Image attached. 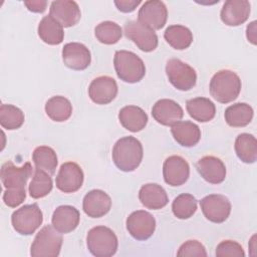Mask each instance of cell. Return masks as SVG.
I'll return each mask as SVG.
<instances>
[{"instance_id": "cell-24", "label": "cell", "mask_w": 257, "mask_h": 257, "mask_svg": "<svg viewBox=\"0 0 257 257\" xmlns=\"http://www.w3.org/2000/svg\"><path fill=\"white\" fill-rule=\"evenodd\" d=\"M171 133L175 141L182 147L196 146L201 139L200 127L190 120H180L171 126Z\"/></svg>"}, {"instance_id": "cell-41", "label": "cell", "mask_w": 257, "mask_h": 257, "mask_svg": "<svg viewBox=\"0 0 257 257\" xmlns=\"http://www.w3.org/2000/svg\"><path fill=\"white\" fill-rule=\"evenodd\" d=\"M24 5L27 7V9L31 12L35 13H42L45 11L46 6H47V1H25Z\"/></svg>"}, {"instance_id": "cell-27", "label": "cell", "mask_w": 257, "mask_h": 257, "mask_svg": "<svg viewBox=\"0 0 257 257\" xmlns=\"http://www.w3.org/2000/svg\"><path fill=\"white\" fill-rule=\"evenodd\" d=\"M37 32L40 39L49 45H58L64 38L63 27L50 15H46L41 19Z\"/></svg>"}, {"instance_id": "cell-21", "label": "cell", "mask_w": 257, "mask_h": 257, "mask_svg": "<svg viewBox=\"0 0 257 257\" xmlns=\"http://www.w3.org/2000/svg\"><path fill=\"white\" fill-rule=\"evenodd\" d=\"M196 169L201 177L210 184H221L226 178V167L224 163L214 156L201 158L196 164Z\"/></svg>"}, {"instance_id": "cell-15", "label": "cell", "mask_w": 257, "mask_h": 257, "mask_svg": "<svg viewBox=\"0 0 257 257\" xmlns=\"http://www.w3.org/2000/svg\"><path fill=\"white\" fill-rule=\"evenodd\" d=\"M49 15L62 27H71L78 23L81 17V12L75 1L57 0L51 2Z\"/></svg>"}, {"instance_id": "cell-34", "label": "cell", "mask_w": 257, "mask_h": 257, "mask_svg": "<svg viewBox=\"0 0 257 257\" xmlns=\"http://www.w3.org/2000/svg\"><path fill=\"white\" fill-rule=\"evenodd\" d=\"M94 35L100 43L111 45L118 42L121 38L122 29L113 21H103L95 26Z\"/></svg>"}, {"instance_id": "cell-20", "label": "cell", "mask_w": 257, "mask_h": 257, "mask_svg": "<svg viewBox=\"0 0 257 257\" xmlns=\"http://www.w3.org/2000/svg\"><path fill=\"white\" fill-rule=\"evenodd\" d=\"M111 208L110 197L102 190L89 191L83 198L82 209L90 218H100L107 214Z\"/></svg>"}, {"instance_id": "cell-1", "label": "cell", "mask_w": 257, "mask_h": 257, "mask_svg": "<svg viewBox=\"0 0 257 257\" xmlns=\"http://www.w3.org/2000/svg\"><path fill=\"white\" fill-rule=\"evenodd\" d=\"M144 150L135 137H123L116 141L112 149V161L122 172H133L142 163Z\"/></svg>"}, {"instance_id": "cell-13", "label": "cell", "mask_w": 257, "mask_h": 257, "mask_svg": "<svg viewBox=\"0 0 257 257\" xmlns=\"http://www.w3.org/2000/svg\"><path fill=\"white\" fill-rule=\"evenodd\" d=\"M32 173L33 168L30 163L27 162L23 166L17 167L8 161L1 167V182L6 189H25Z\"/></svg>"}, {"instance_id": "cell-7", "label": "cell", "mask_w": 257, "mask_h": 257, "mask_svg": "<svg viewBox=\"0 0 257 257\" xmlns=\"http://www.w3.org/2000/svg\"><path fill=\"white\" fill-rule=\"evenodd\" d=\"M166 74L170 83L182 91L192 89L197 82L196 70L179 58H171L167 61Z\"/></svg>"}, {"instance_id": "cell-2", "label": "cell", "mask_w": 257, "mask_h": 257, "mask_svg": "<svg viewBox=\"0 0 257 257\" xmlns=\"http://www.w3.org/2000/svg\"><path fill=\"white\" fill-rule=\"evenodd\" d=\"M242 83L239 75L230 69H222L211 78L209 89L211 96L220 103L235 100L241 91Z\"/></svg>"}, {"instance_id": "cell-5", "label": "cell", "mask_w": 257, "mask_h": 257, "mask_svg": "<svg viewBox=\"0 0 257 257\" xmlns=\"http://www.w3.org/2000/svg\"><path fill=\"white\" fill-rule=\"evenodd\" d=\"M62 236L53 226L46 225L36 234L30 248L32 257H57L62 246Z\"/></svg>"}, {"instance_id": "cell-11", "label": "cell", "mask_w": 257, "mask_h": 257, "mask_svg": "<svg viewBox=\"0 0 257 257\" xmlns=\"http://www.w3.org/2000/svg\"><path fill=\"white\" fill-rule=\"evenodd\" d=\"M168 19V10L163 1L148 0L139 10L138 20L153 30L162 29Z\"/></svg>"}, {"instance_id": "cell-18", "label": "cell", "mask_w": 257, "mask_h": 257, "mask_svg": "<svg viewBox=\"0 0 257 257\" xmlns=\"http://www.w3.org/2000/svg\"><path fill=\"white\" fill-rule=\"evenodd\" d=\"M152 115L157 122L166 126H172L183 118L184 110L175 100L162 98L153 105Z\"/></svg>"}, {"instance_id": "cell-26", "label": "cell", "mask_w": 257, "mask_h": 257, "mask_svg": "<svg viewBox=\"0 0 257 257\" xmlns=\"http://www.w3.org/2000/svg\"><path fill=\"white\" fill-rule=\"evenodd\" d=\"M186 108L189 115L199 121L208 122L216 114V106L212 100L207 97H195L186 102Z\"/></svg>"}, {"instance_id": "cell-8", "label": "cell", "mask_w": 257, "mask_h": 257, "mask_svg": "<svg viewBox=\"0 0 257 257\" xmlns=\"http://www.w3.org/2000/svg\"><path fill=\"white\" fill-rule=\"evenodd\" d=\"M123 32L126 38L132 40L142 51L151 52L158 46V36L155 30L141 23L139 20L127 21Z\"/></svg>"}, {"instance_id": "cell-9", "label": "cell", "mask_w": 257, "mask_h": 257, "mask_svg": "<svg viewBox=\"0 0 257 257\" xmlns=\"http://www.w3.org/2000/svg\"><path fill=\"white\" fill-rule=\"evenodd\" d=\"M201 210L207 220L213 223L225 222L231 213V203L227 197L220 194H211L200 201Z\"/></svg>"}, {"instance_id": "cell-22", "label": "cell", "mask_w": 257, "mask_h": 257, "mask_svg": "<svg viewBox=\"0 0 257 257\" xmlns=\"http://www.w3.org/2000/svg\"><path fill=\"white\" fill-rule=\"evenodd\" d=\"M80 215L78 210L70 205L57 207L51 218L52 226L60 233L67 234L76 229L79 224Z\"/></svg>"}, {"instance_id": "cell-10", "label": "cell", "mask_w": 257, "mask_h": 257, "mask_svg": "<svg viewBox=\"0 0 257 257\" xmlns=\"http://www.w3.org/2000/svg\"><path fill=\"white\" fill-rule=\"evenodd\" d=\"M126 230L133 238L139 241L148 240L155 232L156 219L155 217L144 210L133 212L126 218Z\"/></svg>"}, {"instance_id": "cell-30", "label": "cell", "mask_w": 257, "mask_h": 257, "mask_svg": "<svg viewBox=\"0 0 257 257\" xmlns=\"http://www.w3.org/2000/svg\"><path fill=\"white\" fill-rule=\"evenodd\" d=\"M165 40L174 49L184 50L188 48L193 42V33L191 30L180 24L170 25L164 32Z\"/></svg>"}, {"instance_id": "cell-4", "label": "cell", "mask_w": 257, "mask_h": 257, "mask_svg": "<svg viewBox=\"0 0 257 257\" xmlns=\"http://www.w3.org/2000/svg\"><path fill=\"white\" fill-rule=\"evenodd\" d=\"M88 251L95 257H110L115 254L118 241L115 233L108 227L96 226L86 235Z\"/></svg>"}, {"instance_id": "cell-3", "label": "cell", "mask_w": 257, "mask_h": 257, "mask_svg": "<svg viewBox=\"0 0 257 257\" xmlns=\"http://www.w3.org/2000/svg\"><path fill=\"white\" fill-rule=\"evenodd\" d=\"M113 65L117 77L127 83H137L146 74V66L143 59L132 51H115Z\"/></svg>"}, {"instance_id": "cell-28", "label": "cell", "mask_w": 257, "mask_h": 257, "mask_svg": "<svg viewBox=\"0 0 257 257\" xmlns=\"http://www.w3.org/2000/svg\"><path fill=\"white\" fill-rule=\"evenodd\" d=\"M254 115L251 105L246 102H237L228 106L224 117L228 125L233 127H243L248 125Z\"/></svg>"}, {"instance_id": "cell-33", "label": "cell", "mask_w": 257, "mask_h": 257, "mask_svg": "<svg viewBox=\"0 0 257 257\" xmlns=\"http://www.w3.org/2000/svg\"><path fill=\"white\" fill-rule=\"evenodd\" d=\"M53 188L52 179L48 173L36 168L29 184V195L33 199H40L47 196Z\"/></svg>"}, {"instance_id": "cell-35", "label": "cell", "mask_w": 257, "mask_h": 257, "mask_svg": "<svg viewBox=\"0 0 257 257\" xmlns=\"http://www.w3.org/2000/svg\"><path fill=\"white\" fill-rule=\"evenodd\" d=\"M23 111L13 104L3 103L0 106V124L3 128L13 131L24 123Z\"/></svg>"}, {"instance_id": "cell-38", "label": "cell", "mask_w": 257, "mask_h": 257, "mask_svg": "<svg viewBox=\"0 0 257 257\" xmlns=\"http://www.w3.org/2000/svg\"><path fill=\"white\" fill-rule=\"evenodd\" d=\"M178 256H207V252L206 249L204 247V245L197 241V240H188L185 243H183L178 252H177Z\"/></svg>"}, {"instance_id": "cell-36", "label": "cell", "mask_w": 257, "mask_h": 257, "mask_svg": "<svg viewBox=\"0 0 257 257\" xmlns=\"http://www.w3.org/2000/svg\"><path fill=\"white\" fill-rule=\"evenodd\" d=\"M172 211L178 219H189L197 211V200L191 194H181L174 199L172 203Z\"/></svg>"}, {"instance_id": "cell-39", "label": "cell", "mask_w": 257, "mask_h": 257, "mask_svg": "<svg viewBox=\"0 0 257 257\" xmlns=\"http://www.w3.org/2000/svg\"><path fill=\"white\" fill-rule=\"evenodd\" d=\"M26 198L25 189H6L3 193V202L10 208H16Z\"/></svg>"}, {"instance_id": "cell-32", "label": "cell", "mask_w": 257, "mask_h": 257, "mask_svg": "<svg viewBox=\"0 0 257 257\" xmlns=\"http://www.w3.org/2000/svg\"><path fill=\"white\" fill-rule=\"evenodd\" d=\"M32 161L36 168L45 171L49 175L55 173L58 160L55 151L47 146H39L32 153Z\"/></svg>"}, {"instance_id": "cell-12", "label": "cell", "mask_w": 257, "mask_h": 257, "mask_svg": "<svg viewBox=\"0 0 257 257\" xmlns=\"http://www.w3.org/2000/svg\"><path fill=\"white\" fill-rule=\"evenodd\" d=\"M83 180L84 175L80 166L74 162H66L60 166L55 184L63 193H74L81 188Z\"/></svg>"}, {"instance_id": "cell-17", "label": "cell", "mask_w": 257, "mask_h": 257, "mask_svg": "<svg viewBox=\"0 0 257 257\" xmlns=\"http://www.w3.org/2000/svg\"><path fill=\"white\" fill-rule=\"evenodd\" d=\"M62 60L65 66L73 70L86 69L91 61L89 49L82 43L69 42L62 48Z\"/></svg>"}, {"instance_id": "cell-16", "label": "cell", "mask_w": 257, "mask_h": 257, "mask_svg": "<svg viewBox=\"0 0 257 257\" xmlns=\"http://www.w3.org/2000/svg\"><path fill=\"white\" fill-rule=\"evenodd\" d=\"M116 94V81L107 75L94 78L88 86L89 98L96 104H107L115 98Z\"/></svg>"}, {"instance_id": "cell-31", "label": "cell", "mask_w": 257, "mask_h": 257, "mask_svg": "<svg viewBox=\"0 0 257 257\" xmlns=\"http://www.w3.org/2000/svg\"><path fill=\"white\" fill-rule=\"evenodd\" d=\"M235 152L237 157L245 164H253L257 160L256 138L247 133L240 134L235 140Z\"/></svg>"}, {"instance_id": "cell-37", "label": "cell", "mask_w": 257, "mask_h": 257, "mask_svg": "<svg viewBox=\"0 0 257 257\" xmlns=\"http://www.w3.org/2000/svg\"><path fill=\"white\" fill-rule=\"evenodd\" d=\"M217 257H244L245 252L243 247L236 241L224 240L217 245L216 248Z\"/></svg>"}, {"instance_id": "cell-19", "label": "cell", "mask_w": 257, "mask_h": 257, "mask_svg": "<svg viewBox=\"0 0 257 257\" xmlns=\"http://www.w3.org/2000/svg\"><path fill=\"white\" fill-rule=\"evenodd\" d=\"M251 5L247 0H227L221 9L220 18L228 26H239L247 21Z\"/></svg>"}, {"instance_id": "cell-23", "label": "cell", "mask_w": 257, "mask_h": 257, "mask_svg": "<svg viewBox=\"0 0 257 257\" xmlns=\"http://www.w3.org/2000/svg\"><path fill=\"white\" fill-rule=\"evenodd\" d=\"M139 199L146 208L151 210H160L169 203L166 190L155 183L143 185L139 192Z\"/></svg>"}, {"instance_id": "cell-40", "label": "cell", "mask_w": 257, "mask_h": 257, "mask_svg": "<svg viewBox=\"0 0 257 257\" xmlns=\"http://www.w3.org/2000/svg\"><path fill=\"white\" fill-rule=\"evenodd\" d=\"M140 4H141L140 0H115L114 1V5L116 6V8L123 13L133 12Z\"/></svg>"}, {"instance_id": "cell-14", "label": "cell", "mask_w": 257, "mask_h": 257, "mask_svg": "<svg viewBox=\"0 0 257 257\" xmlns=\"http://www.w3.org/2000/svg\"><path fill=\"white\" fill-rule=\"evenodd\" d=\"M163 176L165 182L172 186L178 187L185 184L190 176V166L181 156H170L163 165Z\"/></svg>"}, {"instance_id": "cell-29", "label": "cell", "mask_w": 257, "mask_h": 257, "mask_svg": "<svg viewBox=\"0 0 257 257\" xmlns=\"http://www.w3.org/2000/svg\"><path fill=\"white\" fill-rule=\"evenodd\" d=\"M45 112L53 121L62 122L71 116L72 104L66 97L55 95L46 101Z\"/></svg>"}, {"instance_id": "cell-25", "label": "cell", "mask_w": 257, "mask_h": 257, "mask_svg": "<svg viewBox=\"0 0 257 257\" xmlns=\"http://www.w3.org/2000/svg\"><path fill=\"white\" fill-rule=\"evenodd\" d=\"M118 119L120 124L132 133L144 130L149 120L145 110L137 105L123 106L118 112Z\"/></svg>"}, {"instance_id": "cell-42", "label": "cell", "mask_w": 257, "mask_h": 257, "mask_svg": "<svg viewBox=\"0 0 257 257\" xmlns=\"http://www.w3.org/2000/svg\"><path fill=\"white\" fill-rule=\"evenodd\" d=\"M246 37L252 44H256V21H252L246 28Z\"/></svg>"}, {"instance_id": "cell-6", "label": "cell", "mask_w": 257, "mask_h": 257, "mask_svg": "<svg viewBox=\"0 0 257 257\" xmlns=\"http://www.w3.org/2000/svg\"><path fill=\"white\" fill-rule=\"evenodd\" d=\"M42 221V211L37 204L24 205L14 211L11 216L13 229L24 236L33 234L40 227Z\"/></svg>"}]
</instances>
